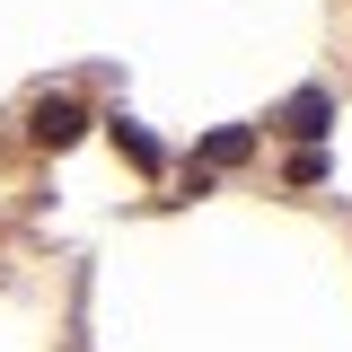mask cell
<instances>
[{
  "label": "cell",
  "instance_id": "cell-1",
  "mask_svg": "<svg viewBox=\"0 0 352 352\" xmlns=\"http://www.w3.org/2000/svg\"><path fill=\"white\" fill-rule=\"evenodd\" d=\"M27 132H36V150H71V141L88 132V106H80V97H36Z\"/></svg>",
  "mask_w": 352,
  "mask_h": 352
},
{
  "label": "cell",
  "instance_id": "cell-2",
  "mask_svg": "<svg viewBox=\"0 0 352 352\" xmlns=\"http://www.w3.org/2000/svg\"><path fill=\"white\" fill-rule=\"evenodd\" d=\"M282 132H291V141H326V132H335V97H326V88H300V97L282 106Z\"/></svg>",
  "mask_w": 352,
  "mask_h": 352
},
{
  "label": "cell",
  "instance_id": "cell-3",
  "mask_svg": "<svg viewBox=\"0 0 352 352\" xmlns=\"http://www.w3.org/2000/svg\"><path fill=\"white\" fill-rule=\"evenodd\" d=\"M115 141H124V159H132V168H141V176H159V168H168V150H159L150 132L132 124V115H115Z\"/></svg>",
  "mask_w": 352,
  "mask_h": 352
},
{
  "label": "cell",
  "instance_id": "cell-4",
  "mask_svg": "<svg viewBox=\"0 0 352 352\" xmlns=\"http://www.w3.org/2000/svg\"><path fill=\"white\" fill-rule=\"evenodd\" d=\"M247 150H256V132H247V124H229V132H212V141H203V159H212V168H238Z\"/></svg>",
  "mask_w": 352,
  "mask_h": 352
}]
</instances>
